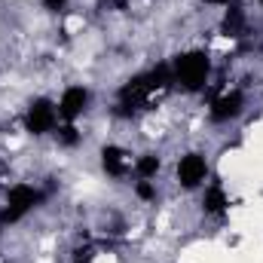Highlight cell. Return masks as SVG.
I'll return each instance as SVG.
<instances>
[{
	"label": "cell",
	"instance_id": "6da1fadb",
	"mask_svg": "<svg viewBox=\"0 0 263 263\" xmlns=\"http://www.w3.org/2000/svg\"><path fill=\"white\" fill-rule=\"evenodd\" d=\"M208 70H211V62H208V55L202 49H190V52L178 55L175 67H172L175 83H181V89H187V92H199L205 86Z\"/></svg>",
	"mask_w": 263,
	"mask_h": 263
},
{
	"label": "cell",
	"instance_id": "7a4b0ae2",
	"mask_svg": "<svg viewBox=\"0 0 263 263\" xmlns=\"http://www.w3.org/2000/svg\"><path fill=\"white\" fill-rule=\"evenodd\" d=\"M40 190L28 187V184H15L9 193H6V205L0 211V227H9V223H18L25 214H31L37 205H40Z\"/></svg>",
	"mask_w": 263,
	"mask_h": 263
},
{
	"label": "cell",
	"instance_id": "3957f363",
	"mask_svg": "<svg viewBox=\"0 0 263 263\" xmlns=\"http://www.w3.org/2000/svg\"><path fill=\"white\" fill-rule=\"evenodd\" d=\"M55 123H59V107L46 98H37L25 114V129L31 135H46L55 129Z\"/></svg>",
	"mask_w": 263,
	"mask_h": 263
},
{
	"label": "cell",
	"instance_id": "277c9868",
	"mask_svg": "<svg viewBox=\"0 0 263 263\" xmlns=\"http://www.w3.org/2000/svg\"><path fill=\"white\" fill-rule=\"evenodd\" d=\"M205 178H208V162H205L202 153H187V156H181V162H178V181H181V187L193 190V187H199Z\"/></svg>",
	"mask_w": 263,
	"mask_h": 263
},
{
	"label": "cell",
	"instance_id": "5b68a950",
	"mask_svg": "<svg viewBox=\"0 0 263 263\" xmlns=\"http://www.w3.org/2000/svg\"><path fill=\"white\" fill-rule=\"evenodd\" d=\"M86 107H89V89L70 86V89H65V95H62V101H59V117L67 120V123H73Z\"/></svg>",
	"mask_w": 263,
	"mask_h": 263
},
{
	"label": "cell",
	"instance_id": "8992f818",
	"mask_svg": "<svg viewBox=\"0 0 263 263\" xmlns=\"http://www.w3.org/2000/svg\"><path fill=\"white\" fill-rule=\"evenodd\" d=\"M242 107H245L242 92H223L220 98L211 101V120L214 123H230V120H236L242 114Z\"/></svg>",
	"mask_w": 263,
	"mask_h": 263
},
{
	"label": "cell",
	"instance_id": "52a82bcc",
	"mask_svg": "<svg viewBox=\"0 0 263 263\" xmlns=\"http://www.w3.org/2000/svg\"><path fill=\"white\" fill-rule=\"evenodd\" d=\"M101 165H104V172L107 175H114V178H123L126 175V168H129V159H126V153L120 150V147H104L101 150Z\"/></svg>",
	"mask_w": 263,
	"mask_h": 263
},
{
	"label": "cell",
	"instance_id": "ba28073f",
	"mask_svg": "<svg viewBox=\"0 0 263 263\" xmlns=\"http://www.w3.org/2000/svg\"><path fill=\"white\" fill-rule=\"evenodd\" d=\"M202 208H205V214H223V211L230 208V199H227V193H223L220 184H211V187L205 190V196H202Z\"/></svg>",
	"mask_w": 263,
	"mask_h": 263
},
{
	"label": "cell",
	"instance_id": "9c48e42d",
	"mask_svg": "<svg viewBox=\"0 0 263 263\" xmlns=\"http://www.w3.org/2000/svg\"><path fill=\"white\" fill-rule=\"evenodd\" d=\"M223 31L230 37H242L245 31V12L239 6H227V15H223Z\"/></svg>",
	"mask_w": 263,
	"mask_h": 263
},
{
	"label": "cell",
	"instance_id": "30bf717a",
	"mask_svg": "<svg viewBox=\"0 0 263 263\" xmlns=\"http://www.w3.org/2000/svg\"><path fill=\"white\" fill-rule=\"evenodd\" d=\"M159 168H162V162H159V156H156V153H144V156L135 162V172H138V178H141V181L156 178V175H159Z\"/></svg>",
	"mask_w": 263,
	"mask_h": 263
},
{
	"label": "cell",
	"instance_id": "8fae6325",
	"mask_svg": "<svg viewBox=\"0 0 263 263\" xmlns=\"http://www.w3.org/2000/svg\"><path fill=\"white\" fill-rule=\"evenodd\" d=\"M59 144H65V147H73V144H80V132L73 129L70 123H67L65 129H59Z\"/></svg>",
	"mask_w": 263,
	"mask_h": 263
},
{
	"label": "cell",
	"instance_id": "7c38bea8",
	"mask_svg": "<svg viewBox=\"0 0 263 263\" xmlns=\"http://www.w3.org/2000/svg\"><path fill=\"white\" fill-rule=\"evenodd\" d=\"M135 193H138L141 199H153V196H156V190H153V184H150V181H138Z\"/></svg>",
	"mask_w": 263,
	"mask_h": 263
},
{
	"label": "cell",
	"instance_id": "4fadbf2b",
	"mask_svg": "<svg viewBox=\"0 0 263 263\" xmlns=\"http://www.w3.org/2000/svg\"><path fill=\"white\" fill-rule=\"evenodd\" d=\"M43 6H46V9H52V12H59V9H65V6H67V0H43Z\"/></svg>",
	"mask_w": 263,
	"mask_h": 263
},
{
	"label": "cell",
	"instance_id": "5bb4252c",
	"mask_svg": "<svg viewBox=\"0 0 263 263\" xmlns=\"http://www.w3.org/2000/svg\"><path fill=\"white\" fill-rule=\"evenodd\" d=\"M92 260V248H83V251H77V257H73V263H89Z\"/></svg>",
	"mask_w": 263,
	"mask_h": 263
},
{
	"label": "cell",
	"instance_id": "9a60e30c",
	"mask_svg": "<svg viewBox=\"0 0 263 263\" xmlns=\"http://www.w3.org/2000/svg\"><path fill=\"white\" fill-rule=\"evenodd\" d=\"M205 3H211V6H230V0H205Z\"/></svg>",
	"mask_w": 263,
	"mask_h": 263
},
{
	"label": "cell",
	"instance_id": "2e32d148",
	"mask_svg": "<svg viewBox=\"0 0 263 263\" xmlns=\"http://www.w3.org/2000/svg\"><path fill=\"white\" fill-rule=\"evenodd\" d=\"M260 3H263V0H260Z\"/></svg>",
	"mask_w": 263,
	"mask_h": 263
}]
</instances>
